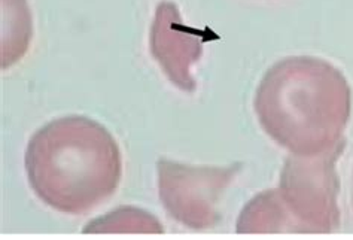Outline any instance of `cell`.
I'll return each mask as SVG.
<instances>
[{"mask_svg":"<svg viewBox=\"0 0 353 240\" xmlns=\"http://www.w3.org/2000/svg\"><path fill=\"white\" fill-rule=\"evenodd\" d=\"M254 108L277 145L294 155H319L343 143L352 91L341 70L327 60L292 55L265 72Z\"/></svg>","mask_w":353,"mask_h":240,"instance_id":"6da1fadb","label":"cell"},{"mask_svg":"<svg viewBox=\"0 0 353 240\" xmlns=\"http://www.w3.org/2000/svg\"><path fill=\"white\" fill-rule=\"evenodd\" d=\"M24 164L36 196L66 215L100 206L123 179V154L115 137L85 115L60 117L38 128Z\"/></svg>","mask_w":353,"mask_h":240,"instance_id":"7a4b0ae2","label":"cell"},{"mask_svg":"<svg viewBox=\"0 0 353 240\" xmlns=\"http://www.w3.org/2000/svg\"><path fill=\"white\" fill-rule=\"evenodd\" d=\"M341 151L343 143L319 155L288 157L274 190L286 233H330L340 226L336 163Z\"/></svg>","mask_w":353,"mask_h":240,"instance_id":"3957f363","label":"cell"},{"mask_svg":"<svg viewBox=\"0 0 353 240\" xmlns=\"http://www.w3.org/2000/svg\"><path fill=\"white\" fill-rule=\"evenodd\" d=\"M164 228L152 214L137 208H118L87 224L83 233H157Z\"/></svg>","mask_w":353,"mask_h":240,"instance_id":"52a82bcc","label":"cell"},{"mask_svg":"<svg viewBox=\"0 0 353 240\" xmlns=\"http://www.w3.org/2000/svg\"><path fill=\"white\" fill-rule=\"evenodd\" d=\"M32 15L26 0H2V69L11 68L29 50Z\"/></svg>","mask_w":353,"mask_h":240,"instance_id":"8992f818","label":"cell"},{"mask_svg":"<svg viewBox=\"0 0 353 240\" xmlns=\"http://www.w3.org/2000/svg\"><path fill=\"white\" fill-rule=\"evenodd\" d=\"M218 36L208 27L196 29L185 24L176 3L163 0L157 5L150 33L151 54L172 84L185 93L196 91L191 68L200 61L204 43Z\"/></svg>","mask_w":353,"mask_h":240,"instance_id":"5b68a950","label":"cell"},{"mask_svg":"<svg viewBox=\"0 0 353 240\" xmlns=\"http://www.w3.org/2000/svg\"><path fill=\"white\" fill-rule=\"evenodd\" d=\"M240 164L228 168L190 166L161 159L157 163L158 194L173 219L190 228H209L221 219L218 205Z\"/></svg>","mask_w":353,"mask_h":240,"instance_id":"277c9868","label":"cell"}]
</instances>
